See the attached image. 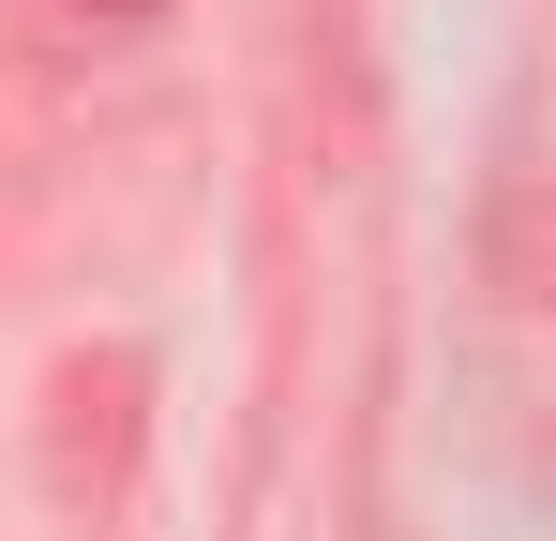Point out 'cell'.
<instances>
[{
	"instance_id": "obj_1",
	"label": "cell",
	"mask_w": 556,
	"mask_h": 541,
	"mask_svg": "<svg viewBox=\"0 0 556 541\" xmlns=\"http://www.w3.org/2000/svg\"><path fill=\"white\" fill-rule=\"evenodd\" d=\"M496 286H511L527 316H556V180H527V196L496 211Z\"/></svg>"
},
{
	"instance_id": "obj_2",
	"label": "cell",
	"mask_w": 556,
	"mask_h": 541,
	"mask_svg": "<svg viewBox=\"0 0 556 541\" xmlns=\"http://www.w3.org/2000/svg\"><path fill=\"white\" fill-rule=\"evenodd\" d=\"M76 15H151V0H76Z\"/></svg>"
}]
</instances>
